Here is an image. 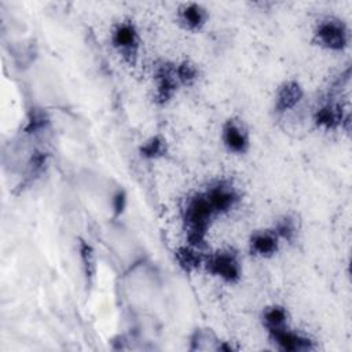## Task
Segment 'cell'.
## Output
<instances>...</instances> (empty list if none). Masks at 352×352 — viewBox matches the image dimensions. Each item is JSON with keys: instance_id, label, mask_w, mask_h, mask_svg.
Masks as SVG:
<instances>
[{"instance_id": "18", "label": "cell", "mask_w": 352, "mask_h": 352, "mask_svg": "<svg viewBox=\"0 0 352 352\" xmlns=\"http://www.w3.org/2000/svg\"><path fill=\"white\" fill-rule=\"evenodd\" d=\"M175 72H176L179 85H186V87L192 85L198 80V76H199L198 66L190 60H183L180 63H175Z\"/></svg>"}, {"instance_id": "9", "label": "cell", "mask_w": 352, "mask_h": 352, "mask_svg": "<svg viewBox=\"0 0 352 352\" xmlns=\"http://www.w3.org/2000/svg\"><path fill=\"white\" fill-rule=\"evenodd\" d=\"M302 96H304V89L298 81L296 80L283 81L275 92L274 110L278 114H285L293 110L302 100Z\"/></svg>"}, {"instance_id": "14", "label": "cell", "mask_w": 352, "mask_h": 352, "mask_svg": "<svg viewBox=\"0 0 352 352\" xmlns=\"http://www.w3.org/2000/svg\"><path fill=\"white\" fill-rule=\"evenodd\" d=\"M263 324L268 333L289 326V312L285 307L271 305L263 311Z\"/></svg>"}, {"instance_id": "17", "label": "cell", "mask_w": 352, "mask_h": 352, "mask_svg": "<svg viewBox=\"0 0 352 352\" xmlns=\"http://www.w3.org/2000/svg\"><path fill=\"white\" fill-rule=\"evenodd\" d=\"M166 153V142L161 136H151L140 146V155L146 160H157Z\"/></svg>"}, {"instance_id": "6", "label": "cell", "mask_w": 352, "mask_h": 352, "mask_svg": "<svg viewBox=\"0 0 352 352\" xmlns=\"http://www.w3.org/2000/svg\"><path fill=\"white\" fill-rule=\"evenodd\" d=\"M221 142L232 154H245L250 148V135L245 124L238 118H230L223 124Z\"/></svg>"}, {"instance_id": "21", "label": "cell", "mask_w": 352, "mask_h": 352, "mask_svg": "<svg viewBox=\"0 0 352 352\" xmlns=\"http://www.w3.org/2000/svg\"><path fill=\"white\" fill-rule=\"evenodd\" d=\"M126 208V194L124 190H118L114 197H113V210H114V216L118 217L124 213Z\"/></svg>"}, {"instance_id": "8", "label": "cell", "mask_w": 352, "mask_h": 352, "mask_svg": "<svg viewBox=\"0 0 352 352\" xmlns=\"http://www.w3.org/2000/svg\"><path fill=\"white\" fill-rule=\"evenodd\" d=\"M314 121L316 126L323 131H336L338 128H342L345 122L349 124L348 116L342 111V107L334 100H327L322 103L315 110Z\"/></svg>"}, {"instance_id": "3", "label": "cell", "mask_w": 352, "mask_h": 352, "mask_svg": "<svg viewBox=\"0 0 352 352\" xmlns=\"http://www.w3.org/2000/svg\"><path fill=\"white\" fill-rule=\"evenodd\" d=\"M204 268L212 276L230 285L238 283L242 276V264L239 256L231 249L217 250L205 257Z\"/></svg>"}, {"instance_id": "16", "label": "cell", "mask_w": 352, "mask_h": 352, "mask_svg": "<svg viewBox=\"0 0 352 352\" xmlns=\"http://www.w3.org/2000/svg\"><path fill=\"white\" fill-rule=\"evenodd\" d=\"M48 164V154L43 150H36L32 153L28 165H26V182H34L36 179H38L45 166Z\"/></svg>"}, {"instance_id": "4", "label": "cell", "mask_w": 352, "mask_h": 352, "mask_svg": "<svg viewBox=\"0 0 352 352\" xmlns=\"http://www.w3.org/2000/svg\"><path fill=\"white\" fill-rule=\"evenodd\" d=\"M110 41L125 62L135 65L140 51V34L133 21L125 19L116 23L110 33Z\"/></svg>"}, {"instance_id": "13", "label": "cell", "mask_w": 352, "mask_h": 352, "mask_svg": "<svg viewBox=\"0 0 352 352\" xmlns=\"http://www.w3.org/2000/svg\"><path fill=\"white\" fill-rule=\"evenodd\" d=\"M175 258L182 270L186 272H194L198 271L201 267H204L205 257L201 254V249L191 246V245H184L179 246L175 252Z\"/></svg>"}, {"instance_id": "7", "label": "cell", "mask_w": 352, "mask_h": 352, "mask_svg": "<svg viewBox=\"0 0 352 352\" xmlns=\"http://www.w3.org/2000/svg\"><path fill=\"white\" fill-rule=\"evenodd\" d=\"M154 80H155V99L158 103H168L176 94L179 85L175 63L162 62L155 66L154 70Z\"/></svg>"}, {"instance_id": "1", "label": "cell", "mask_w": 352, "mask_h": 352, "mask_svg": "<svg viewBox=\"0 0 352 352\" xmlns=\"http://www.w3.org/2000/svg\"><path fill=\"white\" fill-rule=\"evenodd\" d=\"M216 216L204 191L190 195L182 208V221L187 243L202 249V246H205L206 234Z\"/></svg>"}, {"instance_id": "5", "label": "cell", "mask_w": 352, "mask_h": 352, "mask_svg": "<svg viewBox=\"0 0 352 352\" xmlns=\"http://www.w3.org/2000/svg\"><path fill=\"white\" fill-rule=\"evenodd\" d=\"M204 192L217 216L231 212L241 201L238 188L227 179L213 182Z\"/></svg>"}, {"instance_id": "12", "label": "cell", "mask_w": 352, "mask_h": 352, "mask_svg": "<svg viewBox=\"0 0 352 352\" xmlns=\"http://www.w3.org/2000/svg\"><path fill=\"white\" fill-rule=\"evenodd\" d=\"M280 239L271 230L254 231L249 238V250L253 256L261 258H270L276 254Z\"/></svg>"}, {"instance_id": "10", "label": "cell", "mask_w": 352, "mask_h": 352, "mask_svg": "<svg viewBox=\"0 0 352 352\" xmlns=\"http://www.w3.org/2000/svg\"><path fill=\"white\" fill-rule=\"evenodd\" d=\"M271 340L276 344V346L282 351H289V352H307L312 351L314 341L300 333L293 331L289 326L271 331L268 333Z\"/></svg>"}, {"instance_id": "19", "label": "cell", "mask_w": 352, "mask_h": 352, "mask_svg": "<svg viewBox=\"0 0 352 352\" xmlns=\"http://www.w3.org/2000/svg\"><path fill=\"white\" fill-rule=\"evenodd\" d=\"M297 223L296 219L292 216H282L276 220L275 226L272 227V231L276 234L279 239L292 242L297 235Z\"/></svg>"}, {"instance_id": "15", "label": "cell", "mask_w": 352, "mask_h": 352, "mask_svg": "<svg viewBox=\"0 0 352 352\" xmlns=\"http://www.w3.org/2000/svg\"><path fill=\"white\" fill-rule=\"evenodd\" d=\"M78 254L82 265V272L85 278V283L91 285L95 279L96 274V258H95V252L94 248L87 242V241H80L78 245Z\"/></svg>"}, {"instance_id": "2", "label": "cell", "mask_w": 352, "mask_h": 352, "mask_svg": "<svg viewBox=\"0 0 352 352\" xmlns=\"http://www.w3.org/2000/svg\"><path fill=\"white\" fill-rule=\"evenodd\" d=\"M312 41L327 51H344L349 44V32L340 18L326 16L315 25Z\"/></svg>"}, {"instance_id": "11", "label": "cell", "mask_w": 352, "mask_h": 352, "mask_svg": "<svg viewBox=\"0 0 352 352\" xmlns=\"http://www.w3.org/2000/svg\"><path fill=\"white\" fill-rule=\"evenodd\" d=\"M209 19L208 10L198 3H184L176 11L177 23L188 32L201 30Z\"/></svg>"}, {"instance_id": "20", "label": "cell", "mask_w": 352, "mask_h": 352, "mask_svg": "<svg viewBox=\"0 0 352 352\" xmlns=\"http://www.w3.org/2000/svg\"><path fill=\"white\" fill-rule=\"evenodd\" d=\"M48 125H50V118L47 113L41 109H32L28 116V122L25 129L28 133H38L41 131H45Z\"/></svg>"}]
</instances>
